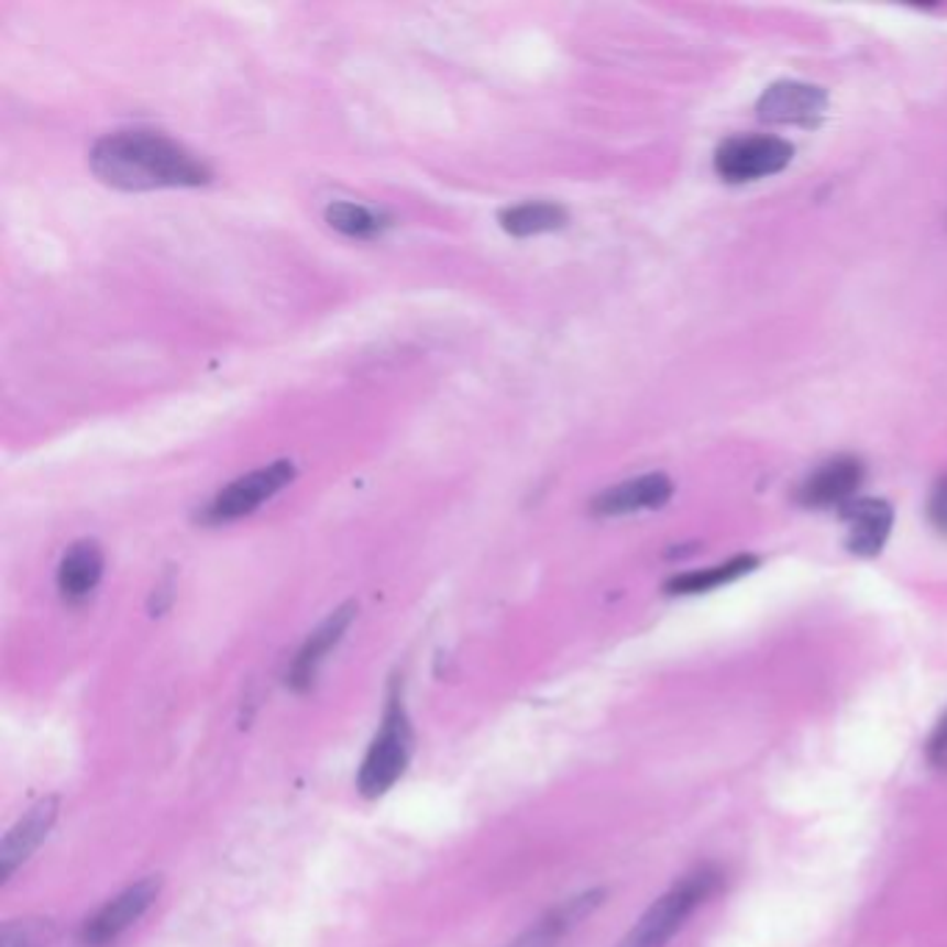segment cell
<instances>
[{
  "label": "cell",
  "mask_w": 947,
  "mask_h": 947,
  "mask_svg": "<svg viewBox=\"0 0 947 947\" xmlns=\"http://www.w3.org/2000/svg\"><path fill=\"white\" fill-rule=\"evenodd\" d=\"M865 484V464L856 456H837L819 464L797 489V500L806 509H830L848 506Z\"/></svg>",
  "instance_id": "cell-8"
},
{
  "label": "cell",
  "mask_w": 947,
  "mask_h": 947,
  "mask_svg": "<svg viewBox=\"0 0 947 947\" xmlns=\"http://www.w3.org/2000/svg\"><path fill=\"white\" fill-rule=\"evenodd\" d=\"M603 898H606V889H590V892H581V895L559 903V906L550 909L544 917H539L531 928L522 931V934L506 947H559V942H562L575 925H581V920H586L601 906Z\"/></svg>",
  "instance_id": "cell-13"
},
{
  "label": "cell",
  "mask_w": 947,
  "mask_h": 947,
  "mask_svg": "<svg viewBox=\"0 0 947 947\" xmlns=\"http://www.w3.org/2000/svg\"><path fill=\"white\" fill-rule=\"evenodd\" d=\"M89 167L106 187L123 192L192 189L211 181V167L189 147L156 131H114L89 151Z\"/></svg>",
  "instance_id": "cell-1"
},
{
  "label": "cell",
  "mask_w": 947,
  "mask_h": 947,
  "mask_svg": "<svg viewBox=\"0 0 947 947\" xmlns=\"http://www.w3.org/2000/svg\"><path fill=\"white\" fill-rule=\"evenodd\" d=\"M759 568V559L750 553H739L728 559L726 564H714V568L695 570V573H681L664 584L667 595H703V592L719 590V586L734 584V581L745 579L748 573Z\"/></svg>",
  "instance_id": "cell-16"
},
{
  "label": "cell",
  "mask_w": 947,
  "mask_h": 947,
  "mask_svg": "<svg viewBox=\"0 0 947 947\" xmlns=\"http://www.w3.org/2000/svg\"><path fill=\"white\" fill-rule=\"evenodd\" d=\"M928 520L942 537H947V475L936 481L934 492L928 497Z\"/></svg>",
  "instance_id": "cell-19"
},
{
  "label": "cell",
  "mask_w": 947,
  "mask_h": 947,
  "mask_svg": "<svg viewBox=\"0 0 947 947\" xmlns=\"http://www.w3.org/2000/svg\"><path fill=\"white\" fill-rule=\"evenodd\" d=\"M497 220H500V229L506 234L526 240V236H539L564 229L570 222V214L564 206L553 203V200H526V203L509 206V209L500 211Z\"/></svg>",
  "instance_id": "cell-15"
},
{
  "label": "cell",
  "mask_w": 947,
  "mask_h": 947,
  "mask_svg": "<svg viewBox=\"0 0 947 947\" xmlns=\"http://www.w3.org/2000/svg\"><path fill=\"white\" fill-rule=\"evenodd\" d=\"M843 520L848 522V550L861 559H872L883 550L889 533H892V522H895V511L887 500L878 497H856L848 506H843Z\"/></svg>",
  "instance_id": "cell-12"
},
{
  "label": "cell",
  "mask_w": 947,
  "mask_h": 947,
  "mask_svg": "<svg viewBox=\"0 0 947 947\" xmlns=\"http://www.w3.org/2000/svg\"><path fill=\"white\" fill-rule=\"evenodd\" d=\"M295 464L282 459V462L264 464V467L253 470V473L242 475V478L231 481L229 486H222L209 504L200 509L198 520L203 526H225V522L242 520V517L253 515L258 506H264L269 497H275L287 484L295 478Z\"/></svg>",
  "instance_id": "cell-4"
},
{
  "label": "cell",
  "mask_w": 947,
  "mask_h": 947,
  "mask_svg": "<svg viewBox=\"0 0 947 947\" xmlns=\"http://www.w3.org/2000/svg\"><path fill=\"white\" fill-rule=\"evenodd\" d=\"M928 756H931V761H934V764H947V714L942 717L939 726H936L934 737H931Z\"/></svg>",
  "instance_id": "cell-20"
},
{
  "label": "cell",
  "mask_w": 947,
  "mask_h": 947,
  "mask_svg": "<svg viewBox=\"0 0 947 947\" xmlns=\"http://www.w3.org/2000/svg\"><path fill=\"white\" fill-rule=\"evenodd\" d=\"M162 892V876H145L123 892L106 901L87 923L81 925V942L87 947H106L123 936L131 925L140 923Z\"/></svg>",
  "instance_id": "cell-6"
},
{
  "label": "cell",
  "mask_w": 947,
  "mask_h": 947,
  "mask_svg": "<svg viewBox=\"0 0 947 947\" xmlns=\"http://www.w3.org/2000/svg\"><path fill=\"white\" fill-rule=\"evenodd\" d=\"M795 147L781 136H731L714 153V170L723 181L745 184L786 170Z\"/></svg>",
  "instance_id": "cell-5"
},
{
  "label": "cell",
  "mask_w": 947,
  "mask_h": 947,
  "mask_svg": "<svg viewBox=\"0 0 947 947\" xmlns=\"http://www.w3.org/2000/svg\"><path fill=\"white\" fill-rule=\"evenodd\" d=\"M828 109V95L819 87L803 81H778L764 89L756 111L764 123L814 125Z\"/></svg>",
  "instance_id": "cell-10"
},
{
  "label": "cell",
  "mask_w": 947,
  "mask_h": 947,
  "mask_svg": "<svg viewBox=\"0 0 947 947\" xmlns=\"http://www.w3.org/2000/svg\"><path fill=\"white\" fill-rule=\"evenodd\" d=\"M103 550L92 539H78L62 555L59 570H56V586L67 603H81L98 590L103 579Z\"/></svg>",
  "instance_id": "cell-14"
},
{
  "label": "cell",
  "mask_w": 947,
  "mask_h": 947,
  "mask_svg": "<svg viewBox=\"0 0 947 947\" xmlns=\"http://www.w3.org/2000/svg\"><path fill=\"white\" fill-rule=\"evenodd\" d=\"M59 925L51 917H18L0 925V947H53Z\"/></svg>",
  "instance_id": "cell-18"
},
{
  "label": "cell",
  "mask_w": 947,
  "mask_h": 947,
  "mask_svg": "<svg viewBox=\"0 0 947 947\" xmlns=\"http://www.w3.org/2000/svg\"><path fill=\"white\" fill-rule=\"evenodd\" d=\"M56 819H59V797L51 795L42 797L7 830V837L0 843V881L7 883L34 856V850L53 830Z\"/></svg>",
  "instance_id": "cell-9"
},
{
  "label": "cell",
  "mask_w": 947,
  "mask_h": 947,
  "mask_svg": "<svg viewBox=\"0 0 947 947\" xmlns=\"http://www.w3.org/2000/svg\"><path fill=\"white\" fill-rule=\"evenodd\" d=\"M359 606L353 601L342 603L340 608H333L331 615L315 628V631L306 637V642L300 645V650L295 653L293 664H289L287 684L295 692H309L315 686L317 673H320L322 661L331 656V650L342 642V637L348 634L351 623L356 620Z\"/></svg>",
  "instance_id": "cell-7"
},
{
  "label": "cell",
  "mask_w": 947,
  "mask_h": 947,
  "mask_svg": "<svg viewBox=\"0 0 947 947\" xmlns=\"http://www.w3.org/2000/svg\"><path fill=\"white\" fill-rule=\"evenodd\" d=\"M411 753H415V731H411L409 708L404 701V686L400 681H393L384 714H381V728L359 767L356 790L367 801L386 795L409 770Z\"/></svg>",
  "instance_id": "cell-2"
},
{
  "label": "cell",
  "mask_w": 947,
  "mask_h": 947,
  "mask_svg": "<svg viewBox=\"0 0 947 947\" xmlns=\"http://www.w3.org/2000/svg\"><path fill=\"white\" fill-rule=\"evenodd\" d=\"M670 497H673V481L667 478L664 473H648L603 489L592 500V515L623 517L634 515V511L661 509Z\"/></svg>",
  "instance_id": "cell-11"
},
{
  "label": "cell",
  "mask_w": 947,
  "mask_h": 947,
  "mask_svg": "<svg viewBox=\"0 0 947 947\" xmlns=\"http://www.w3.org/2000/svg\"><path fill=\"white\" fill-rule=\"evenodd\" d=\"M719 883L723 872L712 865L695 867L681 876L664 895L650 903L648 912L634 923L617 947H667V942L684 928L686 920L717 892Z\"/></svg>",
  "instance_id": "cell-3"
},
{
  "label": "cell",
  "mask_w": 947,
  "mask_h": 947,
  "mask_svg": "<svg viewBox=\"0 0 947 947\" xmlns=\"http://www.w3.org/2000/svg\"><path fill=\"white\" fill-rule=\"evenodd\" d=\"M326 222L333 231L351 240H375L384 231L393 229V217L375 211L370 206L351 203V200H333L326 209Z\"/></svg>",
  "instance_id": "cell-17"
}]
</instances>
